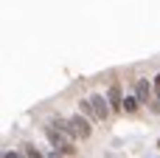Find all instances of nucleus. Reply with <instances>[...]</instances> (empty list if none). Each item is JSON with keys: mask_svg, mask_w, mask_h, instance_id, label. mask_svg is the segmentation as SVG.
Returning <instances> with one entry per match:
<instances>
[{"mask_svg": "<svg viewBox=\"0 0 160 158\" xmlns=\"http://www.w3.org/2000/svg\"><path fill=\"white\" fill-rule=\"evenodd\" d=\"M42 133H45V139H48V147L51 150H56V153H62L65 158H70V155H76V141L70 139V136H65L62 130H56L53 124H42Z\"/></svg>", "mask_w": 160, "mask_h": 158, "instance_id": "obj_1", "label": "nucleus"}, {"mask_svg": "<svg viewBox=\"0 0 160 158\" xmlns=\"http://www.w3.org/2000/svg\"><path fill=\"white\" fill-rule=\"evenodd\" d=\"M93 122H87L82 113H73V116H68V136L73 139V141H87V139H93Z\"/></svg>", "mask_w": 160, "mask_h": 158, "instance_id": "obj_2", "label": "nucleus"}, {"mask_svg": "<svg viewBox=\"0 0 160 158\" xmlns=\"http://www.w3.org/2000/svg\"><path fill=\"white\" fill-rule=\"evenodd\" d=\"M129 93H135V96H138V102L146 107V105L155 99V88H152V79H146V76H135V79L129 82Z\"/></svg>", "mask_w": 160, "mask_h": 158, "instance_id": "obj_3", "label": "nucleus"}, {"mask_svg": "<svg viewBox=\"0 0 160 158\" xmlns=\"http://www.w3.org/2000/svg\"><path fill=\"white\" fill-rule=\"evenodd\" d=\"M104 96H107V102H110V107H112V116H121L124 113V88H121V82H110L107 85V90H104Z\"/></svg>", "mask_w": 160, "mask_h": 158, "instance_id": "obj_4", "label": "nucleus"}, {"mask_svg": "<svg viewBox=\"0 0 160 158\" xmlns=\"http://www.w3.org/2000/svg\"><path fill=\"white\" fill-rule=\"evenodd\" d=\"M90 102H93V107H96V113H98V122H107V119L112 116V107H110V102H107L104 93H90Z\"/></svg>", "mask_w": 160, "mask_h": 158, "instance_id": "obj_5", "label": "nucleus"}, {"mask_svg": "<svg viewBox=\"0 0 160 158\" xmlns=\"http://www.w3.org/2000/svg\"><path fill=\"white\" fill-rule=\"evenodd\" d=\"M76 107H79V113L87 119V122H93V124H98V113H96V107H93V102H90V96H82L79 102H76Z\"/></svg>", "mask_w": 160, "mask_h": 158, "instance_id": "obj_6", "label": "nucleus"}, {"mask_svg": "<svg viewBox=\"0 0 160 158\" xmlns=\"http://www.w3.org/2000/svg\"><path fill=\"white\" fill-rule=\"evenodd\" d=\"M141 110H143V105L138 102V96L135 93H127L124 96V116H138Z\"/></svg>", "mask_w": 160, "mask_h": 158, "instance_id": "obj_7", "label": "nucleus"}, {"mask_svg": "<svg viewBox=\"0 0 160 158\" xmlns=\"http://www.w3.org/2000/svg\"><path fill=\"white\" fill-rule=\"evenodd\" d=\"M0 158H25V153H22V150H8V147H6Z\"/></svg>", "mask_w": 160, "mask_h": 158, "instance_id": "obj_8", "label": "nucleus"}, {"mask_svg": "<svg viewBox=\"0 0 160 158\" xmlns=\"http://www.w3.org/2000/svg\"><path fill=\"white\" fill-rule=\"evenodd\" d=\"M146 110H149L152 116H160V99H152V102L146 105Z\"/></svg>", "mask_w": 160, "mask_h": 158, "instance_id": "obj_9", "label": "nucleus"}, {"mask_svg": "<svg viewBox=\"0 0 160 158\" xmlns=\"http://www.w3.org/2000/svg\"><path fill=\"white\" fill-rule=\"evenodd\" d=\"M152 88H155V99H160V74H155V79H152Z\"/></svg>", "mask_w": 160, "mask_h": 158, "instance_id": "obj_10", "label": "nucleus"}, {"mask_svg": "<svg viewBox=\"0 0 160 158\" xmlns=\"http://www.w3.org/2000/svg\"><path fill=\"white\" fill-rule=\"evenodd\" d=\"M104 158H124V155H115V153H107Z\"/></svg>", "mask_w": 160, "mask_h": 158, "instance_id": "obj_11", "label": "nucleus"}, {"mask_svg": "<svg viewBox=\"0 0 160 158\" xmlns=\"http://www.w3.org/2000/svg\"><path fill=\"white\" fill-rule=\"evenodd\" d=\"M155 147H158V150H160V136H158V141H155Z\"/></svg>", "mask_w": 160, "mask_h": 158, "instance_id": "obj_12", "label": "nucleus"}, {"mask_svg": "<svg viewBox=\"0 0 160 158\" xmlns=\"http://www.w3.org/2000/svg\"><path fill=\"white\" fill-rule=\"evenodd\" d=\"M155 158H160V155H155Z\"/></svg>", "mask_w": 160, "mask_h": 158, "instance_id": "obj_13", "label": "nucleus"}]
</instances>
